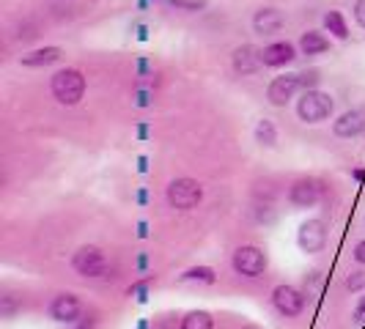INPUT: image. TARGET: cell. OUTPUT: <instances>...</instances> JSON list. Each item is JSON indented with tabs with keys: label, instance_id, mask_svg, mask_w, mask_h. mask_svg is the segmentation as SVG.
Here are the masks:
<instances>
[{
	"label": "cell",
	"instance_id": "6da1fadb",
	"mask_svg": "<svg viewBox=\"0 0 365 329\" xmlns=\"http://www.w3.org/2000/svg\"><path fill=\"white\" fill-rule=\"evenodd\" d=\"M50 91H53L58 105L74 108L86 96V74L80 72V69H61L50 80Z\"/></svg>",
	"mask_w": 365,
	"mask_h": 329
},
{
	"label": "cell",
	"instance_id": "7a4b0ae2",
	"mask_svg": "<svg viewBox=\"0 0 365 329\" xmlns=\"http://www.w3.org/2000/svg\"><path fill=\"white\" fill-rule=\"evenodd\" d=\"M332 110H335V99L329 93L319 91V88L302 91L299 102H297V115L305 124H322V121H327L329 115H332Z\"/></svg>",
	"mask_w": 365,
	"mask_h": 329
},
{
	"label": "cell",
	"instance_id": "3957f363",
	"mask_svg": "<svg viewBox=\"0 0 365 329\" xmlns=\"http://www.w3.org/2000/svg\"><path fill=\"white\" fill-rule=\"evenodd\" d=\"M168 203L179 212H190L203 201V187L195 179H176L168 184Z\"/></svg>",
	"mask_w": 365,
	"mask_h": 329
},
{
	"label": "cell",
	"instance_id": "277c9868",
	"mask_svg": "<svg viewBox=\"0 0 365 329\" xmlns=\"http://www.w3.org/2000/svg\"><path fill=\"white\" fill-rule=\"evenodd\" d=\"M72 269L80 277H105V274L110 272V261L108 256L99 250V247H80L77 253H74L72 258Z\"/></svg>",
	"mask_w": 365,
	"mask_h": 329
},
{
	"label": "cell",
	"instance_id": "5b68a950",
	"mask_svg": "<svg viewBox=\"0 0 365 329\" xmlns=\"http://www.w3.org/2000/svg\"><path fill=\"white\" fill-rule=\"evenodd\" d=\"M299 91H305V85H302V72L280 74V77H274L272 83H269L267 99H269V105H274V108H286Z\"/></svg>",
	"mask_w": 365,
	"mask_h": 329
},
{
	"label": "cell",
	"instance_id": "8992f818",
	"mask_svg": "<svg viewBox=\"0 0 365 329\" xmlns=\"http://www.w3.org/2000/svg\"><path fill=\"white\" fill-rule=\"evenodd\" d=\"M234 269L242 277H258L267 269V253L256 244H242L234 250Z\"/></svg>",
	"mask_w": 365,
	"mask_h": 329
},
{
	"label": "cell",
	"instance_id": "52a82bcc",
	"mask_svg": "<svg viewBox=\"0 0 365 329\" xmlns=\"http://www.w3.org/2000/svg\"><path fill=\"white\" fill-rule=\"evenodd\" d=\"M297 244L302 253H322L324 244H327V225L322 219H308L299 225V234H297Z\"/></svg>",
	"mask_w": 365,
	"mask_h": 329
},
{
	"label": "cell",
	"instance_id": "ba28073f",
	"mask_svg": "<svg viewBox=\"0 0 365 329\" xmlns=\"http://www.w3.org/2000/svg\"><path fill=\"white\" fill-rule=\"evenodd\" d=\"M272 305L274 310L286 318H297L299 313L305 310V293L294 286H277L272 291Z\"/></svg>",
	"mask_w": 365,
	"mask_h": 329
},
{
	"label": "cell",
	"instance_id": "9c48e42d",
	"mask_svg": "<svg viewBox=\"0 0 365 329\" xmlns=\"http://www.w3.org/2000/svg\"><path fill=\"white\" fill-rule=\"evenodd\" d=\"M322 198V184L316 179H297L289 187V203L297 209H311Z\"/></svg>",
	"mask_w": 365,
	"mask_h": 329
},
{
	"label": "cell",
	"instance_id": "30bf717a",
	"mask_svg": "<svg viewBox=\"0 0 365 329\" xmlns=\"http://www.w3.org/2000/svg\"><path fill=\"white\" fill-rule=\"evenodd\" d=\"M294 58H297V47L292 41H272L261 50V61H264L267 69H283V66L292 63Z\"/></svg>",
	"mask_w": 365,
	"mask_h": 329
},
{
	"label": "cell",
	"instance_id": "8fae6325",
	"mask_svg": "<svg viewBox=\"0 0 365 329\" xmlns=\"http://www.w3.org/2000/svg\"><path fill=\"white\" fill-rule=\"evenodd\" d=\"M283 25H286V14L280 9H272V6H264L253 14V31L261 36H274Z\"/></svg>",
	"mask_w": 365,
	"mask_h": 329
},
{
	"label": "cell",
	"instance_id": "7c38bea8",
	"mask_svg": "<svg viewBox=\"0 0 365 329\" xmlns=\"http://www.w3.org/2000/svg\"><path fill=\"white\" fill-rule=\"evenodd\" d=\"M231 63H234V72L242 74V77H247V74H256L261 66H264V61H261V50L256 47H250V44H242L234 50L231 55Z\"/></svg>",
	"mask_w": 365,
	"mask_h": 329
},
{
	"label": "cell",
	"instance_id": "4fadbf2b",
	"mask_svg": "<svg viewBox=\"0 0 365 329\" xmlns=\"http://www.w3.org/2000/svg\"><path fill=\"white\" fill-rule=\"evenodd\" d=\"M332 132L338 137H357L365 132V113L363 110H346L332 121Z\"/></svg>",
	"mask_w": 365,
	"mask_h": 329
},
{
	"label": "cell",
	"instance_id": "5bb4252c",
	"mask_svg": "<svg viewBox=\"0 0 365 329\" xmlns=\"http://www.w3.org/2000/svg\"><path fill=\"white\" fill-rule=\"evenodd\" d=\"M80 310H83V305H80V299L74 293H58L50 302V315L55 321H77Z\"/></svg>",
	"mask_w": 365,
	"mask_h": 329
},
{
	"label": "cell",
	"instance_id": "9a60e30c",
	"mask_svg": "<svg viewBox=\"0 0 365 329\" xmlns=\"http://www.w3.org/2000/svg\"><path fill=\"white\" fill-rule=\"evenodd\" d=\"M63 58V50L61 47H53V44H47V47H38V50H31V53L19 55V63L22 66H28V69H44V66H53Z\"/></svg>",
	"mask_w": 365,
	"mask_h": 329
},
{
	"label": "cell",
	"instance_id": "2e32d148",
	"mask_svg": "<svg viewBox=\"0 0 365 329\" xmlns=\"http://www.w3.org/2000/svg\"><path fill=\"white\" fill-rule=\"evenodd\" d=\"M329 50V38L322 31H305L299 36V53L302 55H324Z\"/></svg>",
	"mask_w": 365,
	"mask_h": 329
},
{
	"label": "cell",
	"instance_id": "e0dca14e",
	"mask_svg": "<svg viewBox=\"0 0 365 329\" xmlns=\"http://www.w3.org/2000/svg\"><path fill=\"white\" fill-rule=\"evenodd\" d=\"M324 28H327V31H329V33H332L335 38H341V41H346V38H349L346 17H344L341 11H335V9L324 14Z\"/></svg>",
	"mask_w": 365,
	"mask_h": 329
},
{
	"label": "cell",
	"instance_id": "ac0fdd59",
	"mask_svg": "<svg viewBox=\"0 0 365 329\" xmlns=\"http://www.w3.org/2000/svg\"><path fill=\"white\" fill-rule=\"evenodd\" d=\"M256 143L258 146H267V148H272L274 143H277V129H274V124L269 121V118H261V121H258Z\"/></svg>",
	"mask_w": 365,
	"mask_h": 329
},
{
	"label": "cell",
	"instance_id": "d6986e66",
	"mask_svg": "<svg viewBox=\"0 0 365 329\" xmlns=\"http://www.w3.org/2000/svg\"><path fill=\"white\" fill-rule=\"evenodd\" d=\"M182 329H212V315L203 310H192L182 318Z\"/></svg>",
	"mask_w": 365,
	"mask_h": 329
},
{
	"label": "cell",
	"instance_id": "ffe728a7",
	"mask_svg": "<svg viewBox=\"0 0 365 329\" xmlns=\"http://www.w3.org/2000/svg\"><path fill=\"white\" fill-rule=\"evenodd\" d=\"M19 310H22V296H17V293H3L0 296V315L3 318H14Z\"/></svg>",
	"mask_w": 365,
	"mask_h": 329
},
{
	"label": "cell",
	"instance_id": "44dd1931",
	"mask_svg": "<svg viewBox=\"0 0 365 329\" xmlns=\"http://www.w3.org/2000/svg\"><path fill=\"white\" fill-rule=\"evenodd\" d=\"M192 280H198V283H215V269H209V266L187 269V272L182 274V283H192Z\"/></svg>",
	"mask_w": 365,
	"mask_h": 329
},
{
	"label": "cell",
	"instance_id": "7402d4cb",
	"mask_svg": "<svg viewBox=\"0 0 365 329\" xmlns=\"http://www.w3.org/2000/svg\"><path fill=\"white\" fill-rule=\"evenodd\" d=\"M346 286L349 291H360V288H365V272H354L351 277H346Z\"/></svg>",
	"mask_w": 365,
	"mask_h": 329
},
{
	"label": "cell",
	"instance_id": "603a6c76",
	"mask_svg": "<svg viewBox=\"0 0 365 329\" xmlns=\"http://www.w3.org/2000/svg\"><path fill=\"white\" fill-rule=\"evenodd\" d=\"M351 11H354V22H357L360 28H365V0H357Z\"/></svg>",
	"mask_w": 365,
	"mask_h": 329
},
{
	"label": "cell",
	"instance_id": "cb8c5ba5",
	"mask_svg": "<svg viewBox=\"0 0 365 329\" xmlns=\"http://www.w3.org/2000/svg\"><path fill=\"white\" fill-rule=\"evenodd\" d=\"M354 261H357V263H363V266H365V239L360 241V244H357V247H354Z\"/></svg>",
	"mask_w": 365,
	"mask_h": 329
},
{
	"label": "cell",
	"instance_id": "d4e9b609",
	"mask_svg": "<svg viewBox=\"0 0 365 329\" xmlns=\"http://www.w3.org/2000/svg\"><path fill=\"white\" fill-rule=\"evenodd\" d=\"M354 318H357V321H365V296L357 302V308H354Z\"/></svg>",
	"mask_w": 365,
	"mask_h": 329
},
{
	"label": "cell",
	"instance_id": "484cf974",
	"mask_svg": "<svg viewBox=\"0 0 365 329\" xmlns=\"http://www.w3.org/2000/svg\"><path fill=\"white\" fill-rule=\"evenodd\" d=\"M154 329H176V324H173V321H168V318H163V321H160ZM179 329H182V327H179Z\"/></svg>",
	"mask_w": 365,
	"mask_h": 329
},
{
	"label": "cell",
	"instance_id": "4316f807",
	"mask_svg": "<svg viewBox=\"0 0 365 329\" xmlns=\"http://www.w3.org/2000/svg\"><path fill=\"white\" fill-rule=\"evenodd\" d=\"M242 329H258V327H253V324H250V327H242Z\"/></svg>",
	"mask_w": 365,
	"mask_h": 329
}]
</instances>
